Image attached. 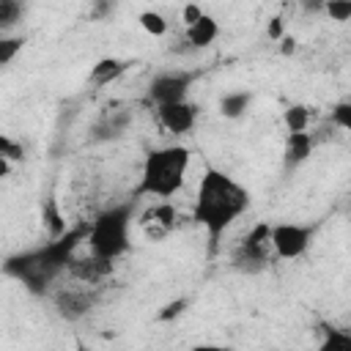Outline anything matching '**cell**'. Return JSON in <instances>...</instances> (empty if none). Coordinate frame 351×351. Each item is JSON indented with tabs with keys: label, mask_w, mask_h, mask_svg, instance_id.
<instances>
[{
	"label": "cell",
	"mask_w": 351,
	"mask_h": 351,
	"mask_svg": "<svg viewBox=\"0 0 351 351\" xmlns=\"http://www.w3.org/2000/svg\"><path fill=\"white\" fill-rule=\"evenodd\" d=\"M90 222H80L74 228H66V233L44 241L41 247L14 252L0 263V271L11 280H16L25 291L33 296H47L55 285V280L66 271L69 261L80 250V244L88 239Z\"/></svg>",
	"instance_id": "1"
},
{
	"label": "cell",
	"mask_w": 351,
	"mask_h": 351,
	"mask_svg": "<svg viewBox=\"0 0 351 351\" xmlns=\"http://www.w3.org/2000/svg\"><path fill=\"white\" fill-rule=\"evenodd\" d=\"M250 208V192L233 181L228 173L208 167L200 176L197 195H195V208L192 219L206 228L208 233V255L217 252L219 236Z\"/></svg>",
	"instance_id": "2"
},
{
	"label": "cell",
	"mask_w": 351,
	"mask_h": 351,
	"mask_svg": "<svg viewBox=\"0 0 351 351\" xmlns=\"http://www.w3.org/2000/svg\"><path fill=\"white\" fill-rule=\"evenodd\" d=\"M189 159H192L189 148H184V145L151 148L145 154L143 173H140L137 186L132 189V197L134 200H140V197H159V200L173 197L186 181Z\"/></svg>",
	"instance_id": "3"
},
{
	"label": "cell",
	"mask_w": 351,
	"mask_h": 351,
	"mask_svg": "<svg viewBox=\"0 0 351 351\" xmlns=\"http://www.w3.org/2000/svg\"><path fill=\"white\" fill-rule=\"evenodd\" d=\"M134 203L137 200L129 197L123 203H115V206L99 211L90 219L85 241L93 255L115 261L129 250V228H132V217H134Z\"/></svg>",
	"instance_id": "4"
},
{
	"label": "cell",
	"mask_w": 351,
	"mask_h": 351,
	"mask_svg": "<svg viewBox=\"0 0 351 351\" xmlns=\"http://www.w3.org/2000/svg\"><path fill=\"white\" fill-rule=\"evenodd\" d=\"M269 230H271L269 222H258V225L250 228V233L236 244V250L230 255L233 269L252 274V271H263L269 266V261L274 255L271 241H269Z\"/></svg>",
	"instance_id": "5"
},
{
	"label": "cell",
	"mask_w": 351,
	"mask_h": 351,
	"mask_svg": "<svg viewBox=\"0 0 351 351\" xmlns=\"http://www.w3.org/2000/svg\"><path fill=\"white\" fill-rule=\"evenodd\" d=\"M315 230H318V222H313V225H299V222H277V225H271L269 241H271L274 258L293 261V258L304 255L307 247L313 244Z\"/></svg>",
	"instance_id": "6"
},
{
	"label": "cell",
	"mask_w": 351,
	"mask_h": 351,
	"mask_svg": "<svg viewBox=\"0 0 351 351\" xmlns=\"http://www.w3.org/2000/svg\"><path fill=\"white\" fill-rule=\"evenodd\" d=\"M200 77V71H186V69H173V71H162L151 80L148 85V93H145V101L151 107H159V104H170V101H181L186 99L192 82Z\"/></svg>",
	"instance_id": "7"
},
{
	"label": "cell",
	"mask_w": 351,
	"mask_h": 351,
	"mask_svg": "<svg viewBox=\"0 0 351 351\" xmlns=\"http://www.w3.org/2000/svg\"><path fill=\"white\" fill-rule=\"evenodd\" d=\"M96 299H99V293L93 291V285H88V288H58L55 293H52V304H55V313L63 318V321H80V318H85L90 310H93V304H96Z\"/></svg>",
	"instance_id": "8"
},
{
	"label": "cell",
	"mask_w": 351,
	"mask_h": 351,
	"mask_svg": "<svg viewBox=\"0 0 351 351\" xmlns=\"http://www.w3.org/2000/svg\"><path fill=\"white\" fill-rule=\"evenodd\" d=\"M154 110H156V121L162 123V129L170 132V134H176V137L192 132V126L197 121V112H200V107L192 104V101H186V99L170 101V104H159Z\"/></svg>",
	"instance_id": "9"
},
{
	"label": "cell",
	"mask_w": 351,
	"mask_h": 351,
	"mask_svg": "<svg viewBox=\"0 0 351 351\" xmlns=\"http://www.w3.org/2000/svg\"><path fill=\"white\" fill-rule=\"evenodd\" d=\"M134 121V110L132 107H118L110 112H101V118L90 126V143H107V140H118L129 132Z\"/></svg>",
	"instance_id": "10"
},
{
	"label": "cell",
	"mask_w": 351,
	"mask_h": 351,
	"mask_svg": "<svg viewBox=\"0 0 351 351\" xmlns=\"http://www.w3.org/2000/svg\"><path fill=\"white\" fill-rule=\"evenodd\" d=\"M66 271L77 282H82V285H99V282H104L112 274V261L110 258H101V255H93V252L77 258V252H74V258L69 261Z\"/></svg>",
	"instance_id": "11"
},
{
	"label": "cell",
	"mask_w": 351,
	"mask_h": 351,
	"mask_svg": "<svg viewBox=\"0 0 351 351\" xmlns=\"http://www.w3.org/2000/svg\"><path fill=\"white\" fill-rule=\"evenodd\" d=\"M140 225H143V230L148 233V239H162V236H167V233L178 225V211H176L173 203L159 200V203H154L148 211L140 214Z\"/></svg>",
	"instance_id": "12"
},
{
	"label": "cell",
	"mask_w": 351,
	"mask_h": 351,
	"mask_svg": "<svg viewBox=\"0 0 351 351\" xmlns=\"http://www.w3.org/2000/svg\"><path fill=\"white\" fill-rule=\"evenodd\" d=\"M313 148H315V134L313 132H307V129L304 132H288V137H285V156H282L285 170H296L302 162H307Z\"/></svg>",
	"instance_id": "13"
},
{
	"label": "cell",
	"mask_w": 351,
	"mask_h": 351,
	"mask_svg": "<svg viewBox=\"0 0 351 351\" xmlns=\"http://www.w3.org/2000/svg\"><path fill=\"white\" fill-rule=\"evenodd\" d=\"M217 36H219V22L208 14H203L195 25H189L184 30V41L189 44V49H206L217 41Z\"/></svg>",
	"instance_id": "14"
},
{
	"label": "cell",
	"mask_w": 351,
	"mask_h": 351,
	"mask_svg": "<svg viewBox=\"0 0 351 351\" xmlns=\"http://www.w3.org/2000/svg\"><path fill=\"white\" fill-rule=\"evenodd\" d=\"M129 66H132V63H129V60H121V58H101V60H96V63H93V69H90L88 80H90V85L101 88V85L115 82V80H118Z\"/></svg>",
	"instance_id": "15"
},
{
	"label": "cell",
	"mask_w": 351,
	"mask_h": 351,
	"mask_svg": "<svg viewBox=\"0 0 351 351\" xmlns=\"http://www.w3.org/2000/svg\"><path fill=\"white\" fill-rule=\"evenodd\" d=\"M250 104H252V93L250 90H228L219 99V115H225L230 121L244 118L247 110H250Z\"/></svg>",
	"instance_id": "16"
},
{
	"label": "cell",
	"mask_w": 351,
	"mask_h": 351,
	"mask_svg": "<svg viewBox=\"0 0 351 351\" xmlns=\"http://www.w3.org/2000/svg\"><path fill=\"white\" fill-rule=\"evenodd\" d=\"M41 222H44V228H47V233H49V239H55V236H60V233H66V219H63V211H60V203H58V197L55 195H49L44 203H41Z\"/></svg>",
	"instance_id": "17"
},
{
	"label": "cell",
	"mask_w": 351,
	"mask_h": 351,
	"mask_svg": "<svg viewBox=\"0 0 351 351\" xmlns=\"http://www.w3.org/2000/svg\"><path fill=\"white\" fill-rule=\"evenodd\" d=\"M315 329L321 335V351H348L351 348V335L346 329H337L329 321H321Z\"/></svg>",
	"instance_id": "18"
},
{
	"label": "cell",
	"mask_w": 351,
	"mask_h": 351,
	"mask_svg": "<svg viewBox=\"0 0 351 351\" xmlns=\"http://www.w3.org/2000/svg\"><path fill=\"white\" fill-rule=\"evenodd\" d=\"M27 0H0V30H11L22 22Z\"/></svg>",
	"instance_id": "19"
},
{
	"label": "cell",
	"mask_w": 351,
	"mask_h": 351,
	"mask_svg": "<svg viewBox=\"0 0 351 351\" xmlns=\"http://www.w3.org/2000/svg\"><path fill=\"white\" fill-rule=\"evenodd\" d=\"M310 107L307 104H291L285 112H282V123L288 132H304L310 126Z\"/></svg>",
	"instance_id": "20"
},
{
	"label": "cell",
	"mask_w": 351,
	"mask_h": 351,
	"mask_svg": "<svg viewBox=\"0 0 351 351\" xmlns=\"http://www.w3.org/2000/svg\"><path fill=\"white\" fill-rule=\"evenodd\" d=\"M137 22H140V27L148 33V36H154V38H162L165 33H167V19L159 14V11H143L140 16H137Z\"/></svg>",
	"instance_id": "21"
},
{
	"label": "cell",
	"mask_w": 351,
	"mask_h": 351,
	"mask_svg": "<svg viewBox=\"0 0 351 351\" xmlns=\"http://www.w3.org/2000/svg\"><path fill=\"white\" fill-rule=\"evenodd\" d=\"M25 47V36H0V66H8Z\"/></svg>",
	"instance_id": "22"
},
{
	"label": "cell",
	"mask_w": 351,
	"mask_h": 351,
	"mask_svg": "<svg viewBox=\"0 0 351 351\" xmlns=\"http://www.w3.org/2000/svg\"><path fill=\"white\" fill-rule=\"evenodd\" d=\"M329 123L348 132L351 129V104L348 101H337L332 110H329Z\"/></svg>",
	"instance_id": "23"
},
{
	"label": "cell",
	"mask_w": 351,
	"mask_h": 351,
	"mask_svg": "<svg viewBox=\"0 0 351 351\" xmlns=\"http://www.w3.org/2000/svg\"><path fill=\"white\" fill-rule=\"evenodd\" d=\"M324 14H329L332 22H348L351 19V0H326Z\"/></svg>",
	"instance_id": "24"
},
{
	"label": "cell",
	"mask_w": 351,
	"mask_h": 351,
	"mask_svg": "<svg viewBox=\"0 0 351 351\" xmlns=\"http://www.w3.org/2000/svg\"><path fill=\"white\" fill-rule=\"evenodd\" d=\"M0 156L8 159V162H16V159L25 156V148L16 140H11L8 134H0Z\"/></svg>",
	"instance_id": "25"
},
{
	"label": "cell",
	"mask_w": 351,
	"mask_h": 351,
	"mask_svg": "<svg viewBox=\"0 0 351 351\" xmlns=\"http://www.w3.org/2000/svg\"><path fill=\"white\" fill-rule=\"evenodd\" d=\"M186 304H189V299H176V302H167L159 313H156V318L159 321H176L184 310H186Z\"/></svg>",
	"instance_id": "26"
},
{
	"label": "cell",
	"mask_w": 351,
	"mask_h": 351,
	"mask_svg": "<svg viewBox=\"0 0 351 351\" xmlns=\"http://www.w3.org/2000/svg\"><path fill=\"white\" fill-rule=\"evenodd\" d=\"M115 11V0H90V19H107Z\"/></svg>",
	"instance_id": "27"
},
{
	"label": "cell",
	"mask_w": 351,
	"mask_h": 351,
	"mask_svg": "<svg viewBox=\"0 0 351 351\" xmlns=\"http://www.w3.org/2000/svg\"><path fill=\"white\" fill-rule=\"evenodd\" d=\"M282 36H285V19H282V14H277V16H271L269 25H266V38L280 41Z\"/></svg>",
	"instance_id": "28"
},
{
	"label": "cell",
	"mask_w": 351,
	"mask_h": 351,
	"mask_svg": "<svg viewBox=\"0 0 351 351\" xmlns=\"http://www.w3.org/2000/svg\"><path fill=\"white\" fill-rule=\"evenodd\" d=\"M206 11L197 5V3H186L184 8H181V22H184V27H189V25H195L200 16H203Z\"/></svg>",
	"instance_id": "29"
},
{
	"label": "cell",
	"mask_w": 351,
	"mask_h": 351,
	"mask_svg": "<svg viewBox=\"0 0 351 351\" xmlns=\"http://www.w3.org/2000/svg\"><path fill=\"white\" fill-rule=\"evenodd\" d=\"M277 44H280V55H293V52H296V38H293V36H288V33H285Z\"/></svg>",
	"instance_id": "30"
},
{
	"label": "cell",
	"mask_w": 351,
	"mask_h": 351,
	"mask_svg": "<svg viewBox=\"0 0 351 351\" xmlns=\"http://www.w3.org/2000/svg\"><path fill=\"white\" fill-rule=\"evenodd\" d=\"M324 3L326 0H299V5H302L304 14H321L324 11Z\"/></svg>",
	"instance_id": "31"
},
{
	"label": "cell",
	"mask_w": 351,
	"mask_h": 351,
	"mask_svg": "<svg viewBox=\"0 0 351 351\" xmlns=\"http://www.w3.org/2000/svg\"><path fill=\"white\" fill-rule=\"evenodd\" d=\"M11 176V162L0 156V178H8Z\"/></svg>",
	"instance_id": "32"
}]
</instances>
